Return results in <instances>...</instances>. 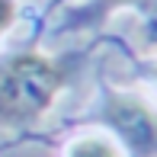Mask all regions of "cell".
Returning <instances> with one entry per match:
<instances>
[{
  "label": "cell",
  "instance_id": "5",
  "mask_svg": "<svg viewBox=\"0 0 157 157\" xmlns=\"http://www.w3.org/2000/svg\"><path fill=\"white\" fill-rule=\"evenodd\" d=\"M13 16H16V3L13 0H0V32L13 23Z\"/></svg>",
  "mask_w": 157,
  "mask_h": 157
},
{
  "label": "cell",
  "instance_id": "1",
  "mask_svg": "<svg viewBox=\"0 0 157 157\" xmlns=\"http://www.w3.org/2000/svg\"><path fill=\"white\" fill-rule=\"evenodd\" d=\"M64 71L45 55H19L0 71V119L29 122L52 106Z\"/></svg>",
  "mask_w": 157,
  "mask_h": 157
},
{
  "label": "cell",
  "instance_id": "3",
  "mask_svg": "<svg viewBox=\"0 0 157 157\" xmlns=\"http://www.w3.org/2000/svg\"><path fill=\"white\" fill-rule=\"evenodd\" d=\"M67 157H122V151L106 135H83L67 147Z\"/></svg>",
  "mask_w": 157,
  "mask_h": 157
},
{
  "label": "cell",
  "instance_id": "2",
  "mask_svg": "<svg viewBox=\"0 0 157 157\" xmlns=\"http://www.w3.org/2000/svg\"><path fill=\"white\" fill-rule=\"evenodd\" d=\"M106 112L135 157H157V112L144 99L116 93L109 96Z\"/></svg>",
  "mask_w": 157,
  "mask_h": 157
},
{
  "label": "cell",
  "instance_id": "4",
  "mask_svg": "<svg viewBox=\"0 0 157 157\" xmlns=\"http://www.w3.org/2000/svg\"><path fill=\"white\" fill-rule=\"evenodd\" d=\"M106 6H125V3H132V6H138V10H144L147 16H154L157 19V0H103Z\"/></svg>",
  "mask_w": 157,
  "mask_h": 157
}]
</instances>
